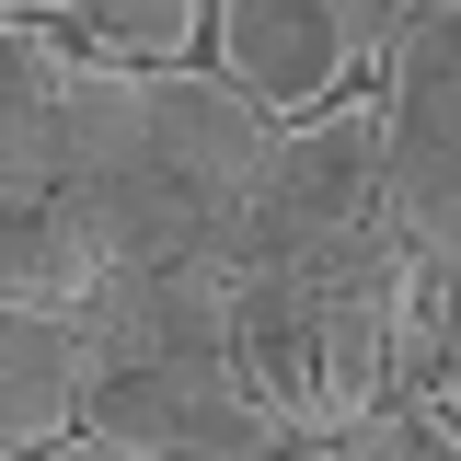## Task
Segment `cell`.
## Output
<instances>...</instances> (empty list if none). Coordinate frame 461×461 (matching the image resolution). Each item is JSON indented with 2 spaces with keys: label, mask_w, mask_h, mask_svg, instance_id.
Wrapping results in <instances>:
<instances>
[{
  "label": "cell",
  "mask_w": 461,
  "mask_h": 461,
  "mask_svg": "<svg viewBox=\"0 0 461 461\" xmlns=\"http://www.w3.org/2000/svg\"><path fill=\"white\" fill-rule=\"evenodd\" d=\"M369 104H381V220L403 254H461V0H415L381 58H369Z\"/></svg>",
  "instance_id": "6da1fadb"
},
{
  "label": "cell",
  "mask_w": 461,
  "mask_h": 461,
  "mask_svg": "<svg viewBox=\"0 0 461 461\" xmlns=\"http://www.w3.org/2000/svg\"><path fill=\"white\" fill-rule=\"evenodd\" d=\"M93 277L104 266L58 208V185H0V312H69Z\"/></svg>",
  "instance_id": "9c48e42d"
},
{
  "label": "cell",
  "mask_w": 461,
  "mask_h": 461,
  "mask_svg": "<svg viewBox=\"0 0 461 461\" xmlns=\"http://www.w3.org/2000/svg\"><path fill=\"white\" fill-rule=\"evenodd\" d=\"M81 403V346L69 312H0V450H35Z\"/></svg>",
  "instance_id": "30bf717a"
},
{
  "label": "cell",
  "mask_w": 461,
  "mask_h": 461,
  "mask_svg": "<svg viewBox=\"0 0 461 461\" xmlns=\"http://www.w3.org/2000/svg\"><path fill=\"white\" fill-rule=\"evenodd\" d=\"M58 69H69V35L58 23H0V185H58L69 173Z\"/></svg>",
  "instance_id": "ba28073f"
},
{
  "label": "cell",
  "mask_w": 461,
  "mask_h": 461,
  "mask_svg": "<svg viewBox=\"0 0 461 461\" xmlns=\"http://www.w3.org/2000/svg\"><path fill=\"white\" fill-rule=\"evenodd\" d=\"M69 47L127 58V69H173V58H208V0H35Z\"/></svg>",
  "instance_id": "8fae6325"
},
{
  "label": "cell",
  "mask_w": 461,
  "mask_h": 461,
  "mask_svg": "<svg viewBox=\"0 0 461 461\" xmlns=\"http://www.w3.org/2000/svg\"><path fill=\"white\" fill-rule=\"evenodd\" d=\"M357 220H381V104H369V81L335 93L323 115L266 127V173H254L242 220L208 242V266H288L323 230H357Z\"/></svg>",
  "instance_id": "7a4b0ae2"
},
{
  "label": "cell",
  "mask_w": 461,
  "mask_h": 461,
  "mask_svg": "<svg viewBox=\"0 0 461 461\" xmlns=\"http://www.w3.org/2000/svg\"><path fill=\"white\" fill-rule=\"evenodd\" d=\"M230 277V381L277 415L288 438H323L312 403V323H300V277L288 266H220Z\"/></svg>",
  "instance_id": "52a82bcc"
},
{
  "label": "cell",
  "mask_w": 461,
  "mask_h": 461,
  "mask_svg": "<svg viewBox=\"0 0 461 461\" xmlns=\"http://www.w3.org/2000/svg\"><path fill=\"white\" fill-rule=\"evenodd\" d=\"M12 461H127V450L93 438V427H58V438H35V450H12Z\"/></svg>",
  "instance_id": "7c38bea8"
},
{
  "label": "cell",
  "mask_w": 461,
  "mask_h": 461,
  "mask_svg": "<svg viewBox=\"0 0 461 461\" xmlns=\"http://www.w3.org/2000/svg\"><path fill=\"white\" fill-rule=\"evenodd\" d=\"M139 139H150V173L220 242L242 220V196H254V173H266V115L242 104L208 58H173V69H139Z\"/></svg>",
  "instance_id": "8992f818"
},
{
  "label": "cell",
  "mask_w": 461,
  "mask_h": 461,
  "mask_svg": "<svg viewBox=\"0 0 461 461\" xmlns=\"http://www.w3.org/2000/svg\"><path fill=\"white\" fill-rule=\"evenodd\" d=\"M0 461H12V450H0Z\"/></svg>",
  "instance_id": "9a60e30c"
},
{
  "label": "cell",
  "mask_w": 461,
  "mask_h": 461,
  "mask_svg": "<svg viewBox=\"0 0 461 461\" xmlns=\"http://www.w3.org/2000/svg\"><path fill=\"white\" fill-rule=\"evenodd\" d=\"M69 427L115 438L127 461H266L288 438L277 415L230 381V357H127V369H81Z\"/></svg>",
  "instance_id": "5b68a950"
},
{
  "label": "cell",
  "mask_w": 461,
  "mask_h": 461,
  "mask_svg": "<svg viewBox=\"0 0 461 461\" xmlns=\"http://www.w3.org/2000/svg\"><path fill=\"white\" fill-rule=\"evenodd\" d=\"M381 35H393L381 0H208V69L266 127L323 115L335 93H357Z\"/></svg>",
  "instance_id": "3957f363"
},
{
  "label": "cell",
  "mask_w": 461,
  "mask_h": 461,
  "mask_svg": "<svg viewBox=\"0 0 461 461\" xmlns=\"http://www.w3.org/2000/svg\"><path fill=\"white\" fill-rule=\"evenodd\" d=\"M266 461H369V438L357 427H323V438H277Z\"/></svg>",
  "instance_id": "4fadbf2b"
},
{
  "label": "cell",
  "mask_w": 461,
  "mask_h": 461,
  "mask_svg": "<svg viewBox=\"0 0 461 461\" xmlns=\"http://www.w3.org/2000/svg\"><path fill=\"white\" fill-rule=\"evenodd\" d=\"M403 12H415V0H381V23H403Z\"/></svg>",
  "instance_id": "5bb4252c"
},
{
  "label": "cell",
  "mask_w": 461,
  "mask_h": 461,
  "mask_svg": "<svg viewBox=\"0 0 461 461\" xmlns=\"http://www.w3.org/2000/svg\"><path fill=\"white\" fill-rule=\"evenodd\" d=\"M288 277H300V323H312V403H323V427H346L393 393V312L415 288V254L393 220H357L323 230L312 254H288Z\"/></svg>",
  "instance_id": "277c9868"
}]
</instances>
